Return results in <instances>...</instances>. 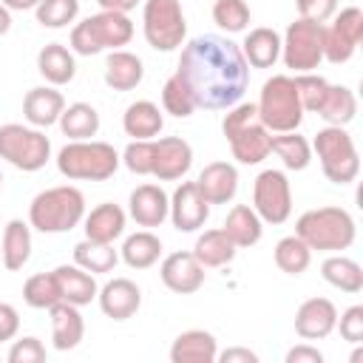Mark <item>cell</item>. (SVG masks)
Instances as JSON below:
<instances>
[{
  "label": "cell",
  "instance_id": "6da1fadb",
  "mask_svg": "<svg viewBox=\"0 0 363 363\" xmlns=\"http://www.w3.org/2000/svg\"><path fill=\"white\" fill-rule=\"evenodd\" d=\"M176 74L193 94L196 108L227 111L241 102L250 85V65L241 45L221 34H201L184 43Z\"/></svg>",
  "mask_w": 363,
  "mask_h": 363
},
{
  "label": "cell",
  "instance_id": "7a4b0ae2",
  "mask_svg": "<svg viewBox=\"0 0 363 363\" xmlns=\"http://www.w3.org/2000/svg\"><path fill=\"white\" fill-rule=\"evenodd\" d=\"M85 218V196L74 184H57L40 190L28 204V224L37 233L57 235L71 233Z\"/></svg>",
  "mask_w": 363,
  "mask_h": 363
},
{
  "label": "cell",
  "instance_id": "3957f363",
  "mask_svg": "<svg viewBox=\"0 0 363 363\" xmlns=\"http://www.w3.org/2000/svg\"><path fill=\"white\" fill-rule=\"evenodd\" d=\"M295 235L318 252H343L354 244L357 224L343 207H315L295 221Z\"/></svg>",
  "mask_w": 363,
  "mask_h": 363
},
{
  "label": "cell",
  "instance_id": "277c9868",
  "mask_svg": "<svg viewBox=\"0 0 363 363\" xmlns=\"http://www.w3.org/2000/svg\"><path fill=\"white\" fill-rule=\"evenodd\" d=\"M119 164L116 147L99 139H74L57 153V170L71 182H105Z\"/></svg>",
  "mask_w": 363,
  "mask_h": 363
},
{
  "label": "cell",
  "instance_id": "5b68a950",
  "mask_svg": "<svg viewBox=\"0 0 363 363\" xmlns=\"http://www.w3.org/2000/svg\"><path fill=\"white\" fill-rule=\"evenodd\" d=\"M133 40V20L122 11H96L71 28V51L79 57H94L102 51H116Z\"/></svg>",
  "mask_w": 363,
  "mask_h": 363
},
{
  "label": "cell",
  "instance_id": "8992f818",
  "mask_svg": "<svg viewBox=\"0 0 363 363\" xmlns=\"http://www.w3.org/2000/svg\"><path fill=\"white\" fill-rule=\"evenodd\" d=\"M221 130L230 142L233 159L241 164H258L269 156V130L261 125L252 102H235L221 119Z\"/></svg>",
  "mask_w": 363,
  "mask_h": 363
},
{
  "label": "cell",
  "instance_id": "52a82bcc",
  "mask_svg": "<svg viewBox=\"0 0 363 363\" xmlns=\"http://www.w3.org/2000/svg\"><path fill=\"white\" fill-rule=\"evenodd\" d=\"M258 119L269 133H286V130H298L303 122V108H301V96L295 88V77L289 74H272L258 94L255 102Z\"/></svg>",
  "mask_w": 363,
  "mask_h": 363
},
{
  "label": "cell",
  "instance_id": "ba28073f",
  "mask_svg": "<svg viewBox=\"0 0 363 363\" xmlns=\"http://www.w3.org/2000/svg\"><path fill=\"white\" fill-rule=\"evenodd\" d=\"M312 153H318L320 170L332 184H352L360 173V156L354 139L340 125H326L312 139Z\"/></svg>",
  "mask_w": 363,
  "mask_h": 363
},
{
  "label": "cell",
  "instance_id": "9c48e42d",
  "mask_svg": "<svg viewBox=\"0 0 363 363\" xmlns=\"http://www.w3.org/2000/svg\"><path fill=\"white\" fill-rule=\"evenodd\" d=\"M0 159L23 173H34L51 159V139L34 125H0Z\"/></svg>",
  "mask_w": 363,
  "mask_h": 363
},
{
  "label": "cell",
  "instance_id": "30bf717a",
  "mask_svg": "<svg viewBox=\"0 0 363 363\" xmlns=\"http://www.w3.org/2000/svg\"><path fill=\"white\" fill-rule=\"evenodd\" d=\"M142 31L153 51H176L184 45L187 23L179 0H145L142 6Z\"/></svg>",
  "mask_w": 363,
  "mask_h": 363
},
{
  "label": "cell",
  "instance_id": "8fae6325",
  "mask_svg": "<svg viewBox=\"0 0 363 363\" xmlns=\"http://www.w3.org/2000/svg\"><path fill=\"white\" fill-rule=\"evenodd\" d=\"M281 60L295 74L315 71L323 60V23L306 17L292 20L281 37Z\"/></svg>",
  "mask_w": 363,
  "mask_h": 363
},
{
  "label": "cell",
  "instance_id": "7c38bea8",
  "mask_svg": "<svg viewBox=\"0 0 363 363\" xmlns=\"http://www.w3.org/2000/svg\"><path fill=\"white\" fill-rule=\"evenodd\" d=\"M252 210L264 224H284L292 216V184L284 170L267 167L252 182Z\"/></svg>",
  "mask_w": 363,
  "mask_h": 363
},
{
  "label": "cell",
  "instance_id": "4fadbf2b",
  "mask_svg": "<svg viewBox=\"0 0 363 363\" xmlns=\"http://www.w3.org/2000/svg\"><path fill=\"white\" fill-rule=\"evenodd\" d=\"M159 278L170 292L193 295L204 286V267L199 264V258L190 250H176V252L164 255V261L159 267Z\"/></svg>",
  "mask_w": 363,
  "mask_h": 363
},
{
  "label": "cell",
  "instance_id": "5bb4252c",
  "mask_svg": "<svg viewBox=\"0 0 363 363\" xmlns=\"http://www.w3.org/2000/svg\"><path fill=\"white\" fill-rule=\"evenodd\" d=\"M210 216V204L207 199L199 193L196 182H182L173 196H170V210H167V218L173 221V227L179 233H196L204 227Z\"/></svg>",
  "mask_w": 363,
  "mask_h": 363
},
{
  "label": "cell",
  "instance_id": "9a60e30c",
  "mask_svg": "<svg viewBox=\"0 0 363 363\" xmlns=\"http://www.w3.org/2000/svg\"><path fill=\"white\" fill-rule=\"evenodd\" d=\"M96 301H99V309L105 312V318H111V320H128L142 306V289L130 278H111L108 284L99 286Z\"/></svg>",
  "mask_w": 363,
  "mask_h": 363
},
{
  "label": "cell",
  "instance_id": "2e32d148",
  "mask_svg": "<svg viewBox=\"0 0 363 363\" xmlns=\"http://www.w3.org/2000/svg\"><path fill=\"white\" fill-rule=\"evenodd\" d=\"M337 306L329 298H306L295 312V332L303 340H323L335 332Z\"/></svg>",
  "mask_w": 363,
  "mask_h": 363
},
{
  "label": "cell",
  "instance_id": "e0dca14e",
  "mask_svg": "<svg viewBox=\"0 0 363 363\" xmlns=\"http://www.w3.org/2000/svg\"><path fill=\"white\" fill-rule=\"evenodd\" d=\"M193 167V147L182 136H162L156 139V159H153V173L159 182H176L184 179L187 170Z\"/></svg>",
  "mask_w": 363,
  "mask_h": 363
},
{
  "label": "cell",
  "instance_id": "ac0fdd59",
  "mask_svg": "<svg viewBox=\"0 0 363 363\" xmlns=\"http://www.w3.org/2000/svg\"><path fill=\"white\" fill-rule=\"evenodd\" d=\"M196 187L207 199V204H227L238 193V170L230 162H210L199 173Z\"/></svg>",
  "mask_w": 363,
  "mask_h": 363
},
{
  "label": "cell",
  "instance_id": "d6986e66",
  "mask_svg": "<svg viewBox=\"0 0 363 363\" xmlns=\"http://www.w3.org/2000/svg\"><path fill=\"white\" fill-rule=\"evenodd\" d=\"M170 196L159 184H139L128 199V213L139 227H159L167 218Z\"/></svg>",
  "mask_w": 363,
  "mask_h": 363
},
{
  "label": "cell",
  "instance_id": "ffe728a7",
  "mask_svg": "<svg viewBox=\"0 0 363 363\" xmlns=\"http://www.w3.org/2000/svg\"><path fill=\"white\" fill-rule=\"evenodd\" d=\"M65 111V96L54 85H37L23 96V116L34 128H51Z\"/></svg>",
  "mask_w": 363,
  "mask_h": 363
},
{
  "label": "cell",
  "instance_id": "44dd1931",
  "mask_svg": "<svg viewBox=\"0 0 363 363\" xmlns=\"http://www.w3.org/2000/svg\"><path fill=\"white\" fill-rule=\"evenodd\" d=\"M51 343L57 352H68L77 349L85 337V320L79 306L68 303V301H57L51 309Z\"/></svg>",
  "mask_w": 363,
  "mask_h": 363
},
{
  "label": "cell",
  "instance_id": "7402d4cb",
  "mask_svg": "<svg viewBox=\"0 0 363 363\" xmlns=\"http://www.w3.org/2000/svg\"><path fill=\"white\" fill-rule=\"evenodd\" d=\"M125 210L113 201H102L96 204L91 213H85L82 218V230H85V238L91 241H102V244H113L122 233H125Z\"/></svg>",
  "mask_w": 363,
  "mask_h": 363
},
{
  "label": "cell",
  "instance_id": "603a6c76",
  "mask_svg": "<svg viewBox=\"0 0 363 363\" xmlns=\"http://www.w3.org/2000/svg\"><path fill=\"white\" fill-rule=\"evenodd\" d=\"M218 343L204 329L182 332L170 346V363H216Z\"/></svg>",
  "mask_w": 363,
  "mask_h": 363
},
{
  "label": "cell",
  "instance_id": "cb8c5ba5",
  "mask_svg": "<svg viewBox=\"0 0 363 363\" xmlns=\"http://www.w3.org/2000/svg\"><path fill=\"white\" fill-rule=\"evenodd\" d=\"M28 258H31V224H26L23 218H11L3 227L0 261L9 272H17L28 264Z\"/></svg>",
  "mask_w": 363,
  "mask_h": 363
},
{
  "label": "cell",
  "instance_id": "d4e9b609",
  "mask_svg": "<svg viewBox=\"0 0 363 363\" xmlns=\"http://www.w3.org/2000/svg\"><path fill=\"white\" fill-rule=\"evenodd\" d=\"M54 278L60 284V298L68 301V303H74V306L91 303L96 298V292H99L96 278L88 269L77 267V264H60L54 269Z\"/></svg>",
  "mask_w": 363,
  "mask_h": 363
},
{
  "label": "cell",
  "instance_id": "484cf974",
  "mask_svg": "<svg viewBox=\"0 0 363 363\" xmlns=\"http://www.w3.org/2000/svg\"><path fill=\"white\" fill-rule=\"evenodd\" d=\"M241 54L252 68H272L281 60V34L269 26H258L247 31L241 43Z\"/></svg>",
  "mask_w": 363,
  "mask_h": 363
},
{
  "label": "cell",
  "instance_id": "4316f807",
  "mask_svg": "<svg viewBox=\"0 0 363 363\" xmlns=\"http://www.w3.org/2000/svg\"><path fill=\"white\" fill-rule=\"evenodd\" d=\"M37 71L43 74V79L54 88L60 85H68L77 74V60H74V51L65 48L62 43H48L40 48L37 54Z\"/></svg>",
  "mask_w": 363,
  "mask_h": 363
},
{
  "label": "cell",
  "instance_id": "83f0119b",
  "mask_svg": "<svg viewBox=\"0 0 363 363\" xmlns=\"http://www.w3.org/2000/svg\"><path fill=\"white\" fill-rule=\"evenodd\" d=\"M122 128L130 139H156L164 128V116L156 102L150 99H136L125 108L122 113Z\"/></svg>",
  "mask_w": 363,
  "mask_h": 363
},
{
  "label": "cell",
  "instance_id": "f1b7e54d",
  "mask_svg": "<svg viewBox=\"0 0 363 363\" xmlns=\"http://www.w3.org/2000/svg\"><path fill=\"white\" fill-rule=\"evenodd\" d=\"M145 77V65L133 51L116 48L105 60V85L113 91H133Z\"/></svg>",
  "mask_w": 363,
  "mask_h": 363
},
{
  "label": "cell",
  "instance_id": "f546056e",
  "mask_svg": "<svg viewBox=\"0 0 363 363\" xmlns=\"http://www.w3.org/2000/svg\"><path fill=\"white\" fill-rule=\"evenodd\" d=\"M227 238L235 244V247H255L264 235V221L258 218V213L250 207V204H235L227 218H224V227Z\"/></svg>",
  "mask_w": 363,
  "mask_h": 363
},
{
  "label": "cell",
  "instance_id": "4dcf8cb0",
  "mask_svg": "<svg viewBox=\"0 0 363 363\" xmlns=\"http://www.w3.org/2000/svg\"><path fill=\"white\" fill-rule=\"evenodd\" d=\"M269 153H275L286 170H306L312 162V142L301 136L298 130L272 133L269 136Z\"/></svg>",
  "mask_w": 363,
  "mask_h": 363
},
{
  "label": "cell",
  "instance_id": "1f68e13d",
  "mask_svg": "<svg viewBox=\"0 0 363 363\" xmlns=\"http://www.w3.org/2000/svg\"><path fill=\"white\" fill-rule=\"evenodd\" d=\"M235 244L227 238V233L221 230V227H216V230H204L199 238H196V244H193V255L199 258V264L207 269H213V267H224V264H230L233 258H235Z\"/></svg>",
  "mask_w": 363,
  "mask_h": 363
},
{
  "label": "cell",
  "instance_id": "d6a6232c",
  "mask_svg": "<svg viewBox=\"0 0 363 363\" xmlns=\"http://www.w3.org/2000/svg\"><path fill=\"white\" fill-rule=\"evenodd\" d=\"M315 113H318L326 125H340V128H346V125L357 116V96H354L352 88H346V85H332V82H329L326 96H323V102H320V108H318Z\"/></svg>",
  "mask_w": 363,
  "mask_h": 363
},
{
  "label": "cell",
  "instance_id": "836d02e7",
  "mask_svg": "<svg viewBox=\"0 0 363 363\" xmlns=\"http://www.w3.org/2000/svg\"><path fill=\"white\" fill-rule=\"evenodd\" d=\"M119 258H122L130 269H147V267H153V264L162 258V241H159V235H153L150 230L130 233V235L122 241Z\"/></svg>",
  "mask_w": 363,
  "mask_h": 363
},
{
  "label": "cell",
  "instance_id": "e575fe53",
  "mask_svg": "<svg viewBox=\"0 0 363 363\" xmlns=\"http://www.w3.org/2000/svg\"><path fill=\"white\" fill-rule=\"evenodd\" d=\"M320 275L326 284H332L340 292L357 295L363 289V267L349 255H329L320 264Z\"/></svg>",
  "mask_w": 363,
  "mask_h": 363
},
{
  "label": "cell",
  "instance_id": "d590c367",
  "mask_svg": "<svg viewBox=\"0 0 363 363\" xmlns=\"http://www.w3.org/2000/svg\"><path fill=\"white\" fill-rule=\"evenodd\" d=\"M57 125H60L62 136H68L71 142L74 139H94L99 133V113L88 102H74V105H65Z\"/></svg>",
  "mask_w": 363,
  "mask_h": 363
},
{
  "label": "cell",
  "instance_id": "8d00e7d4",
  "mask_svg": "<svg viewBox=\"0 0 363 363\" xmlns=\"http://www.w3.org/2000/svg\"><path fill=\"white\" fill-rule=\"evenodd\" d=\"M74 264L88 269L91 275H105V272H113V267L119 264V252L113 250V244L82 238L74 247Z\"/></svg>",
  "mask_w": 363,
  "mask_h": 363
},
{
  "label": "cell",
  "instance_id": "74e56055",
  "mask_svg": "<svg viewBox=\"0 0 363 363\" xmlns=\"http://www.w3.org/2000/svg\"><path fill=\"white\" fill-rule=\"evenodd\" d=\"M272 258H275V267L286 275H303L312 264V250L298 238V235H284L275 250H272Z\"/></svg>",
  "mask_w": 363,
  "mask_h": 363
},
{
  "label": "cell",
  "instance_id": "f35d334b",
  "mask_svg": "<svg viewBox=\"0 0 363 363\" xmlns=\"http://www.w3.org/2000/svg\"><path fill=\"white\" fill-rule=\"evenodd\" d=\"M23 301L31 309H51L60 298V284L54 278V272H37L31 278H26L23 284Z\"/></svg>",
  "mask_w": 363,
  "mask_h": 363
},
{
  "label": "cell",
  "instance_id": "ab89813d",
  "mask_svg": "<svg viewBox=\"0 0 363 363\" xmlns=\"http://www.w3.org/2000/svg\"><path fill=\"white\" fill-rule=\"evenodd\" d=\"M162 111L176 116V119H187L196 111L193 94H190V88L184 85V79L179 74H170L162 85Z\"/></svg>",
  "mask_w": 363,
  "mask_h": 363
},
{
  "label": "cell",
  "instance_id": "60d3db41",
  "mask_svg": "<svg viewBox=\"0 0 363 363\" xmlns=\"http://www.w3.org/2000/svg\"><path fill=\"white\" fill-rule=\"evenodd\" d=\"M79 0H40L34 9V17L43 28H65L77 20Z\"/></svg>",
  "mask_w": 363,
  "mask_h": 363
},
{
  "label": "cell",
  "instance_id": "b9f144b4",
  "mask_svg": "<svg viewBox=\"0 0 363 363\" xmlns=\"http://www.w3.org/2000/svg\"><path fill=\"white\" fill-rule=\"evenodd\" d=\"M213 23L221 31H227V34L247 31V26H250V6L244 0H216L213 3Z\"/></svg>",
  "mask_w": 363,
  "mask_h": 363
},
{
  "label": "cell",
  "instance_id": "7bdbcfd3",
  "mask_svg": "<svg viewBox=\"0 0 363 363\" xmlns=\"http://www.w3.org/2000/svg\"><path fill=\"white\" fill-rule=\"evenodd\" d=\"M119 159L130 173L150 176L153 173V159H156V139H130Z\"/></svg>",
  "mask_w": 363,
  "mask_h": 363
},
{
  "label": "cell",
  "instance_id": "ee69618b",
  "mask_svg": "<svg viewBox=\"0 0 363 363\" xmlns=\"http://www.w3.org/2000/svg\"><path fill=\"white\" fill-rule=\"evenodd\" d=\"M295 88H298V96H301V108H303V113H315V111L320 108L323 96H326L329 82H326L320 74L306 71V74H295Z\"/></svg>",
  "mask_w": 363,
  "mask_h": 363
},
{
  "label": "cell",
  "instance_id": "f6af8a7d",
  "mask_svg": "<svg viewBox=\"0 0 363 363\" xmlns=\"http://www.w3.org/2000/svg\"><path fill=\"white\" fill-rule=\"evenodd\" d=\"M9 363H43L45 360V346L40 337L34 335H26V337H17L6 354Z\"/></svg>",
  "mask_w": 363,
  "mask_h": 363
},
{
  "label": "cell",
  "instance_id": "bcb514c9",
  "mask_svg": "<svg viewBox=\"0 0 363 363\" xmlns=\"http://www.w3.org/2000/svg\"><path fill=\"white\" fill-rule=\"evenodd\" d=\"M332 17H335L332 26H335L343 37H349L352 43L360 45V40H363V11H360V6H346V9L335 11Z\"/></svg>",
  "mask_w": 363,
  "mask_h": 363
},
{
  "label": "cell",
  "instance_id": "7dc6e473",
  "mask_svg": "<svg viewBox=\"0 0 363 363\" xmlns=\"http://www.w3.org/2000/svg\"><path fill=\"white\" fill-rule=\"evenodd\" d=\"M335 329L340 332L343 340H349V343H360V340H363V306L354 303V306L343 309V312L337 315Z\"/></svg>",
  "mask_w": 363,
  "mask_h": 363
},
{
  "label": "cell",
  "instance_id": "c3c4849f",
  "mask_svg": "<svg viewBox=\"0 0 363 363\" xmlns=\"http://www.w3.org/2000/svg\"><path fill=\"white\" fill-rule=\"evenodd\" d=\"M295 9H298V17L326 23L337 11V0H295Z\"/></svg>",
  "mask_w": 363,
  "mask_h": 363
},
{
  "label": "cell",
  "instance_id": "681fc988",
  "mask_svg": "<svg viewBox=\"0 0 363 363\" xmlns=\"http://www.w3.org/2000/svg\"><path fill=\"white\" fill-rule=\"evenodd\" d=\"M20 332V312L11 303L0 301V343L3 340H14Z\"/></svg>",
  "mask_w": 363,
  "mask_h": 363
},
{
  "label": "cell",
  "instance_id": "f907efd6",
  "mask_svg": "<svg viewBox=\"0 0 363 363\" xmlns=\"http://www.w3.org/2000/svg\"><path fill=\"white\" fill-rule=\"evenodd\" d=\"M284 360H286V363H323V352L315 349L312 343H298V346H292V349L286 352Z\"/></svg>",
  "mask_w": 363,
  "mask_h": 363
},
{
  "label": "cell",
  "instance_id": "816d5d0a",
  "mask_svg": "<svg viewBox=\"0 0 363 363\" xmlns=\"http://www.w3.org/2000/svg\"><path fill=\"white\" fill-rule=\"evenodd\" d=\"M216 360H221V363H258V354L252 349H244V346H230Z\"/></svg>",
  "mask_w": 363,
  "mask_h": 363
},
{
  "label": "cell",
  "instance_id": "f5cc1de1",
  "mask_svg": "<svg viewBox=\"0 0 363 363\" xmlns=\"http://www.w3.org/2000/svg\"><path fill=\"white\" fill-rule=\"evenodd\" d=\"M96 3L102 6V11H122V14H128L136 6V0H96Z\"/></svg>",
  "mask_w": 363,
  "mask_h": 363
},
{
  "label": "cell",
  "instance_id": "db71d44e",
  "mask_svg": "<svg viewBox=\"0 0 363 363\" xmlns=\"http://www.w3.org/2000/svg\"><path fill=\"white\" fill-rule=\"evenodd\" d=\"M9 11H28V9H37L40 0H0Z\"/></svg>",
  "mask_w": 363,
  "mask_h": 363
},
{
  "label": "cell",
  "instance_id": "11a10c76",
  "mask_svg": "<svg viewBox=\"0 0 363 363\" xmlns=\"http://www.w3.org/2000/svg\"><path fill=\"white\" fill-rule=\"evenodd\" d=\"M9 28H11V11L0 3V37H3V34H9Z\"/></svg>",
  "mask_w": 363,
  "mask_h": 363
},
{
  "label": "cell",
  "instance_id": "9f6ffc18",
  "mask_svg": "<svg viewBox=\"0 0 363 363\" xmlns=\"http://www.w3.org/2000/svg\"><path fill=\"white\" fill-rule=\"evenodd\" d=\"M0 187H3V173H0Z\"/></svg>",
  "mask_w": 363,
  "mask_h": 363
},
{
  "label": "cell",
  "instance_id": "6f0895ef",
  "mask_svg": "<svg viewBox=\"0 0 363 363\" xmlns=\"http://www.w3.org/2000/svg\"><path fill=\"white\" fill-rule=\"evenodd\" d=\"M136 3H139V0H136Z\"/></svg>",
  "mask_w": 363,
  "mask_h": 363
}]
</instances>
